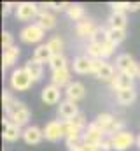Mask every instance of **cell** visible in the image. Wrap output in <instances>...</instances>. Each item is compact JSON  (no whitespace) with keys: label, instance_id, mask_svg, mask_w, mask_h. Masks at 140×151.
I'll return each mask as SVG.
<instances>
[{"label":"cell","instance_id":"1","mask_svg":"<svg viewBox=\"0 0 140 151\" xmlns=\"http://www.w3.org/2000/svg\"><path fill=\"white\" fill-rule=\"evenodd\" d=\"M32 83L34 81H32L30 74L25 70V67L12 70V74H11V88L14 91H26V90H30Z\"/></svg>","mask_w":140,"mask_h":151},{"label":"cell","instance_id":"2","mask_svg":"<svg viewBox=\"0 0 140 151\" xmlns=\"http://www.w3.org/2000/svg\"><path fill=\"white\" fill-rule=\"evenodd\" d=\"M46 35V30L37 25V23H32V25H26L21 32H19V39L25 42V44H37L40 42Z\"/></svg>","mask_w":140,"mask_h":151},{"label":"cell","instance_id":"3","mask_svg":"<svg viewBox=\"0 0 140 151\" xmlns=\"http://www.w3.org/2000/svg\"><path fill=\"white\" fill-rule=\"evenodd\" d=\"M42 132H44L46 141H49V142H58L60 139L65 137L63 121H60V119H53V121L46 123V127L42 128Z\"/></svg>","mask_w":140,"mask_h":151},{"label":"cell","instance_id":"4","mask_svg":"<svg viewBox=\"0 0 140 151\" xmlns=\"http://www.w3.org/2000/svg\"><path fill=\"white\" fill-rule=\"evenodd\" d=\"M39 5L34 2H19L16 5V18L19 21H32L39 18Z\"/></svg>","mask_w":140,"mask_h":151},{"label":"cell","instance_id":"5","mask_svg":"<svg viewBox=\"0 0 140 151\" xmlns=\"http://www.w3.org/2000/svg\"><path fill=\"white\" fill-rule=\"evenodd\" d=\"M30 109L23 104V102H18L14 107H12V111L7 114V118H9V121L11 123H14V125H18V127H23V125H26L28 123V119H30Z\"/></svg>","mask_w":140,"mask_h":151},{"label":"cell","instance_id":"6","mask_svg":"<svg viewBox=\"0 0 140 151\" xmlns=\"http://www.w3.org/2000/svg\"><path fill=\"white\" fill-rule=\"evenodd\" d=\"M133 144H137V137L131 132H128V130L119 132V134H116L112 137V148L116 151H126L130 150Z\"/></svg>","mask_w":140,"mask_h":151},{"label":"cell","instance_id":"7","mask_svg":"<svg viewBox=\"0 0 140 151\" xmlns=\"http://www.w3.org/2000/svg\"><path fill=\"white\" fill-rule=\"evenodd\" d=\"M107 135L105 132H102L95 123H89L88 125V128L84 130V134H82V142L84 144H88V146H100V142L104 141V137Z\"/></svg>","mask_w":140,"mask_h":151},{"label":"cell","instance_id":"8","mask_svg":"<svg viewBox=\"0 0 140 151\" xmlns=\"http://www.w3.org/2000/svg\"><path fill=\"white\" fill-rule=\"evenodd\" d=\"M98 27L95 25V21L93 19H82V21H79L77 25H75V34L79 35L81 39H93L96 37V34H98Z\"/></svg>","mask_w":140,"mask_h":151},{"label":"cell","instance_id":"9","mask_svg":"<svg viewBox=\"0 0 140 151\" xmlns=\"http://www.w3.org/2000/svg\"><path fill=\"white\" fill-rule=\"evenodd\" d=\"M79 113H81V111H79V107H77L75 102H72V100H63V102H60L58 118H60L61 121H72Z\"/></svg>","mask_w":140,"mask_h":151},{"label":"cell","instance_id":"10","mask_svg":"<svg viewBox=\"0 0 140 151\" xmlns=\"http://www.w3.org/2000/svg\"><path fill=\"white\" fill-rule=\"evenodd\" d=\"M65 95H67V100H72V102L77 104L79 100L84 99L86 88H84V84H82L81 81H72L69 86L65 88Z\"/></svg>","mask_w":140,"mask_h":151},{"label":"cell","instance_id":"11","mask_svg":"<svg viewBox=\"0 0 140 151\" xmlns=\"http://www.w3.org/2000/svg\"><path fill=\"white\" fill-rule=\"evenodd\" d=\"M40 99H42L44 104L54 106V104H58L60 99H61V88H58V86H54V84H49V86H46V88L42 90Z\"/></svg>","mask_w":140,"mask_h":151},{"label":"cell","instance_id":"12","mask_svg":"<svg viewBox=\"0 0 140 151\" xmlns=\"http://www.w3.org/2000/svg\"><path fill=\"white\" fill-rule=\"evenodd\" d=\"M2 135H4V141L14 142V141H18L19 137H23V130H21V127L11 123L9 118H7V119H4V134H2Z\"/></svg>","mask_w":140,"mask_h":151},{"label":"cell","instance_id":"13","mask_svg":"<svg viewBox=\"0 0 140 151\" xmlns=\"http://www.w3.org/2000/svg\"><path fill=\"white\" fill-rule=\"evenodd\" d=\"M72 67H74V72H77V74H93V60L88 55L75 56Z\"/></svg>","mask_w":140,"mask_h":151},{"label":"cell","instance_id":"14","mask_svg":"<svg viewBox=\"0 0 140 151\" xmlns=\"http://www.w3.org/2000/svg\"><path fill=\"white\" fill-rule=\"evenodd\" d=\"M133 77L128 74H124V72H117L116 77L110 81V84H112V88L116 90V91H121V90H131V88H135L133 86Z\"/></svg>","mask_w":140,"mask_h":151},{"label":"cell","instance_id":"15","mask_svg":"<svg viewBox=\"0 0 140 151\" xmlns=\"http://www.w3.org/2000/svg\"><path fill=\"white\" fill-rule=\"evenodd\" d=\"M25 70L30 74L32 81L37 83V81H40V79H42V76H44V63L37 62L35 58H30V60L25 63Z\"/></svg>","mask_w":140,"mask_h":151},{"label":"cell","instance_id":"16","mask_svg":"<svg viewBox=\"0 0 140 151\" xmlns=\"http://www.w3.org/2000/svg\"><path fill=\"white\" fill-rule=\"evenodd\" d=\"M44 139V132L39 128V127H26L25 130H23V141L26 142V144H30V146H34V144H39L40 141Z\"/></svg>","mask_w":140,"mask_h":151},{"label":"cell","instance_id":"17","mask_svg":"<svg viewBox=\"0 0 140 151\" xmlns=\"http://www.w3.org/2000/svg\"><path fill=\"white\" fill-rule=\"evenodd\" d=\"M70 77H72V72H70L69 67H65V69H61V70H58V72H53L51 76V84H54V86H58V88H63V86H69L70 83Z\"/></svg>","mask_w":140,"mask_h":151},{"label":"cell","instance_id":"18","mask_svg":"<svg viewBox=\"0 0 140 151\" xmlns=\"http://www.w3.org/2000/svg\"><path fill=\"white\" fill-rule=\"evenodd\" d=\"M37 25H40L47 32V30H51V28L56 27V16L51 14L49 11H40L39 12V18H37Z\"/></svg>","mask_w":140,"mask_h":151},{"label":"cell","instance_id":"19","mask_svg":"<svg viewBox=\"0 0 140 151\" xmlns=\"http://www.w3.org/2000/svg\"><path fill=\"white\" fill-rule=\"evenodd\" d=\"M126 25H128L126 12H116V11H112V14H110V18H109V27H110V28L126 30Z\"/></svg>","mask_w":140,"mask_h":151},{"label":"cell","instance_id":"20","mask_svg":"<svg viewBox=\"0 0 140 151\" xmlns=\"http://www.w3.org/2000/svg\"><path fill=\"white\" fill-rule=\"evenodd\" d=\"M96 77L102 79V81H112L116 77V70H114L112 63H109L107 60H102L100 67H98V72H96Z\"/></svg>","mask_w":140,"mask_h":151},{"label":"cell","instance_id":"21","mask_svg":"<svg viewBox=\"0 0 140 151\" xmlns=\"http://www.w3.org/2000/svg\"><path fill=\"white\" fill-rule=\"evenodd\" d=\"M18 58H19V47H18V46H12L11 49L4 51V55H2V67H4V69L12 67V65L18 62Z\"/></svg>","mask_w":140,"mask_h":151},{"label":"cell","instance_id":"22","mask_svg":"<svg viewBox=\"0 0 140 151\" xmlns=\"http://www.w3.org/2000/svg\"><path fill=\"white\" fill-rule=\"evenodd\" d=\"M133 63H135V60H133V56L128 55V53H121V55L116 58V67H117L119 72H128Z\"/></svg>","mask_w":140,"mask_h":151},{"label":"cell","instance_id":"23","mask_svg":"<svg viewBox=\"0 0 140 151\" xmlns=\"http://www.w3.org/2000/svg\"><path fill=\"white\" fill-rule=\"evenodd\" d=\"M116 99H117L119 104H123V106H130V104H133L135 99H137V90L131 88V90H121V91H116Z\"/></svg>","mask_w":140,"mask_h":151},{"label":"cell","instance_id":"24","mask_svg":"<svg viewBox=\"0 0 140 151\" xmlns=\"http://www.w3.org/2000/svg\"><path fill=\"white\" fill-rule=\"evenodd\" d=\"M67 16H69L72 21H82V19H86V9H84V5L82 4H72L70 5V9L67 11Z\"/></svg>","mask_w":140,"mask_h":151},{"label":"cell","instance_id":"25","mask_svg":"<svg viewBox=\"0 0 140 151\" xmlns=\"http://www.w3.org/2000/svg\"><path fill=\"white\" fill-rule=\"evenodd\" d=\"M114 119H116V118H114L110 113H102V114H98V116H96V119H95L93 123H95L102 132L107 134V132H109V128H110V125L114 123Z\"/></svg>","mask_w":140,"mask_h":151},{"label":"cell","instance_id":"26","mask_svg":"<svg viewBox=\"0 0 140 151\" xmlns=\"http://www.w3.org/2000/svg\"><path fill=\"white\" fill-rule=\"evenodd\" d=\"M34 58L37 62H40V63H49V60L53 58V53H51V49L47 47V44H40V46L35 49Z\"/></svg>","mask_w":140,"mask_h":151},{"label":"cell","instance_id":"27","mask_svg":"<svg viewBox=\"0 0 140 151\" xmlns=\"http://www.w3.org/2000/svg\"><path fill=\"white\" fill-rule=\"evenodd\" d=\"M112 11L116 12H126V11H139L140 9V2H112L110 4Z\"/></svg>","mask_w":140,"mask_h":151},{"label":"cell","instance_id":"28","mask_svg":"<svg viewBox=\"0 0 140 151\" xmlns=\"http://www.w3.org/2000/svg\"><path fill=\"white\" fill-rule=\"evenodd\" d=\"M126 39V30H119V28H107V40H110L114 46L121 44Z\"/></svg>","mask_w":140,"mask_h":151},{"label":"cell","instance_id":"29","mask_svg":"<svg viewBox=\"0 0 140 151\" xmlns=\"http://www.w3.org/2000/svg\"><path fill=\"white\" fill-rule=\"evenodd\" d=\"M86 51L91 60H102V40H91L88 44Z\"/></svg>","mask_w":140,"mask_h":151},{"label":"cell","instance_id":"30","mask_svg":"<svg viewBox=\"0 0 140 151\" xmlns=\"http://www.w3.org/2000/svg\"><path fill=\"white\" fill-rule=\"evenodd\" d=\"M49 67H51L53 72H58V70L69 67V65H67V58H65V55H63V53H61V55H53V58L49 60Z\"/></svg>","mask_w":140,"mask_h":151},{"label":"cell","instance_id":"31","mask_svg":"<svg viewBox=\"0 0 140 151\" xmlns=\"http://www.w3.org/2000/svg\"><path fill=\"white\" fill-rule=\"evenodd\" d=\"M2 104H4V109H5V113L9 114L12 111V107L18 104V100L12 97V93L9 91V90H4V95H2Z\"/></svg>","mask_w":140,"mask_h":151},{"label":"cell","instance_id":"32","mask_svg":"<svg viewBox=\"0 0 140 151\" xmlns=\"http://www.w3.org/2000/svg\"><path fill=\"white\" fill-rule=\"evenodd\" d=\"M46 44L53 55H61V51H63V39L61 37H51Z\"/></svg>","mask_w":140,"mask_h":151},{"label":"cell","instance_id":"33","mask_svg":"<svg viewBox=\"0 0 140 151\" xmlns=\"http://www.w3.org/2000/svg\"><path fill=\"white\" fill-rule=\"evenodd\" d=\"M114 49H116V46L110 42V40H102V60H107L109 56H112L114 55Z\"/></svg>","mask_w":140,"mask_h":151},{"label":"cell","instance_id":"34","mask_svg":"<svg viewBox=\"0 0 140 151\" xmlns=\"http://www.w3.org/2000/svg\"><path fill=\"white\" fill-rule=\"evenodd\" d=\"M119 132H124V121H123V119H114V123L110 125V128H109L107 135L114 137V135H116V134H119Z\"/></svg>","mask_w":140,"mask_h":151},{"label":"cell","instance_id":"35","mask_svg":"<svg viewBox=\"0 0 140 151\" xmlns=\"http://www.w3.org/2000/svg\"><path fill=\"white\" fill-rule=\"evenodd\" d=\"M67 146H69V151H100V148L88 146L84 142H81V144H67Z\"/></svg>","mask_w":140,"mask_h":151},{"label":"cell","instance_id":"36","mask_svg":"<svg viewBox=\"0 0 140 151\" xmlns=\"http://www.w3.org/2000/svg\"><path fill=\"white\" fill-rule=\"evenodd\" d=\"M12 46H14V37H12V34H11V32H4V34H2V47H4V51L11 49Z\"/></svg>","mask_w":140,"mask_h":151},{"label":"cell","instance_id":"37","mask_svg":"<svg viewBox=\"0 0 140 151\" xmlns=\"http://www.w3.org/2000/svg\"><path fill=\"white\" fill-rule=\"evenodd\" d=\"M98 148H100V151H112L114 150V148H112V137H110V135H105L104 141L100 142Z\"/></svg>","mask_w":140,"mask_h":151},{"label":"cell","instance_id":"38","mask_svg":"<svg viewBox=\"0 0 140 151\" xmlns=\"http://www.w3.org/2000/svg\"><path fill=\"white\" fill-rule=\"evenodd\" d=\"M16 5H18V4H12V2H5V4H4V9H2V11H4V16H7V14L12 11V7H16Z\"/></svg>","mask_w":140,"mask_h":151},{"label":"cell","instance_id":"39","mask_svg":"<svg viewBox=\"0 0 140 151\" xmlns=\"http://www.w3.org/2000/svg\"><path fill=\"white\" fill-rule=\"evenodd\" d=\"M137 148H139V150H140V135H139V137H137Z\"/></svg>","mask_w":140,"mask_h":151},{"label":"cell","instance_id":"40","mask_svg":"<svg viewBox=\"0 0 140 151\" xmlns=\"http://www.w3.org/2000/svg\"><path fill=\"white\" fill-rule=\"evenodd\" d=\"M139 79H140V76H139Z\"/></svg>","mask_w":140,"mask_h":151}]
</instances>
